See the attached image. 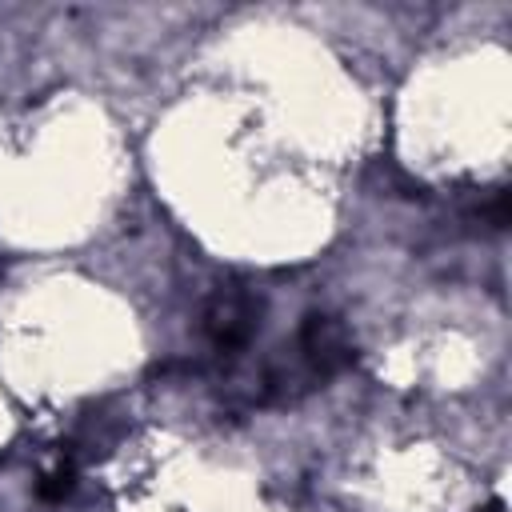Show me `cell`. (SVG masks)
<instances>
[{
	"label": "cell",
	"mask_w": 512,
	"mask_h": 512,
	"mask_svg": "<svg viewBox=\"0 0 512 512\" xmlns=\"http://www.w3.org/2000/svg\"><path fill=\"white\" fill-rule=\"evenodd\" d=\"M352 360H356L352 336H348V328L336 316H324V312L304 316L300 336H296V368H300V376H304L308 388L332 380Z\"/></svg>",
	"instance_id": "obj_2"
},
{
	"label": "cell",
	"mask_w": 512,
	"mask_h": 512,
	"mask_svg": "<svg viewBox=\"0 0 512 512\" xmlns=\"http://www.w3.org/2000/svg\"><path fill=\"white\" fill-rule=\"evenodd\" d=\"M484 512H504V504H500V500H492V504H488Z\"/></svg>",
	"instance_id": "obj_4"
},
{
	"label": "cell",
	"mask_w": 512,
	"mask_h": 512,
	"mask_svg": "<svg viewBox=\"0 0 512 512\" xmlns=\"http://www.w3.org/2000/svg\"><path fill=\"white\" fill-rule=\"evenodd\" d=\"M72 484H76V468H72V464H56L52 472H44V476H40L36 496L56 504V500H64V496L72 492Z\"/></svg>",
	"instance_id": "obj_3"
},
{
	"label": "cell",
	"mask_w": 512,
	"mask_h": 512,
	"mask_svg": "<svg viewBox=\"0 0 512 512\" xmlns=\"http://www.w3.org/2000/svg\"><path fill=\"white\" fill-rule=\"evenodd\" d=\"M264 300L244 284H220L204 304V340L220 360H236L260 332Z\"/></svg>",
	"instance_id": "obj_1"
}]
</instances>
